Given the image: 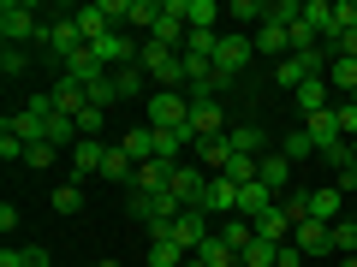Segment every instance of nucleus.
<instances>
[{
  "label": "nucleus",
  "instance_id": "1",
  "mask_svg": "<svg viewBox=\"0 0 357 267\" xmlns=\"http://www.w3.org/2000/svg\"><path fill=\"white\" fill-rule=\"evenodd\" d=\"M137 65L155 77V89H178V83H185V54H178V48H161V42H143Z\"/></svg>",
  "mask_w": 357,
  "mask_h": 267
},
{
  "label": "nucleus",
  "instance_id": "2",
  "mask_svg": "<svg viewBox=\"0 0 357 267\" xmlns=\"http://www.w3.org/2000/svg\"><path fill=\"white\" fill-rule=\"evenodd\" d=\"M328 65H333V54H328V48L286 54V60L274 65V83H280V89H298V83H310V77H328Z\"/></svg>",
  "mask_w": 357,
  "mask_h": 267
},
{
  "label": "nucleus",
  "instance_id": "3",
  "mask_svg": "<svg viewBox=\"0 0 357 267\" xmlns=\"http://www.w3.org/2000/svg\"><path fill=\"white\" fill-rule=\"evenodd\" d=\"M30 36H42L36 6H30V0H6V6H0V42H6V48H24Z\"/></svg>",
  "mask_w": 357,
  "mask_h": 267
},
{
  "label": "nucleus",
  "instance_id": "4",
  "mask_svg": "<svg viewBox=\"0 0 357 267\" xmlns=\"http://www.w3.org/2000/svg\"><path fill=\"white\" fill-rule=\"evenodd\" d=\"M48 119H54V102L48 95H30L18 113H6V131L24 137V143H48Z\"/></svg>",
  "mask_w": 357,
  "mask_h": 267
},
{
  "label": "nucleus",
  "instance_id": "5",
  "mask_svg": "<svg viewBox=\"0 0 357 267\" xmlns=\"http://www.w3.org/2000/svg\"><path fill=\"white\" fill-rule=\"evenodd\" d=\"M149 125L155 131H191V95L155 89V95H149Z\"/></svg>",
  "mask_w": 357,
  "mask_h": 267
},
{
  "label": "nucleus",
  "instance_id": "6",
  "mask_svg": "<svg viewBox=\"0 0 357 267\" xmlns=\"http://www.w3.org/2000/svg\"><path fill=\"white\" fill-rule=\"evenodd\" d=\"M250 54H256V36L227 30V36H220V48H215V72H220V77H238L244 65H250Z\"/></svg>",
  "mask_w": 357,
  "mask_h": 267
},
{
  "label": "nucleus",
  "instance_id": "7",
  "mask_svg": "<svg viewBox=\"0 0 357 267\" xmlns=\"http://www.w3.org/2000/svg\"><path fill=\"white\" fill-rule=\"evenodd\" d=\"M167 191L178 196V202L185 208H203V191H208V172L197 161H173V184H167Z\"/></svg>",
  "mask_w": 357,
  "mask_h": 267
},
{
  "label": "nucleus",
  "instance_id": "8",
  "mask_svg": "<svg viewBox=\"0 0 357 267\" xmlns=\"http://www.w3.org/2000/svg\"><path fill=\"white\" fill-rule=\"evenodd\" d=\"M48 102H54V113L77 119V113L89 107V83H77L72 72H60V77H54V89H48Z\"/></svg>",
  "mask_w": 357,
  "mask_h": 267
},
{
  "label": "nucleus",
  "instance_id": "9",
  "mask_svg": "<svg viewBox=\"0 0 357 267\" xmlns=\"http://www.w3.org/2000/svg\"><path fill=\"white\" fill-rule=\"evenodd\" d=\"M89 48H96V60H102V65H119V72H126V65H137V54H143L126 30H107V36L89 42Z\"/></svg>",
  "mask_w": 357,
  "mask_h": 267
},
{
  "label": "nucleus",
  "instance_id": "10",
  "mask_svg": "<svg viewBox=\"0 0 357 267\" xmlns=\"http://www.w3.org/2000/svg\"><path fill=\"white\" fill-rule=\"evenodd\" d=\"M42 42H48V48H54V60L66 65L77 48H84V30H77L72 18H54V24H42Z\"/></svg>",
  "mask_w": 357,
  "mask_h": 267
},
{
  "label": "nucleus",
  "instance_id": "11",
  "mask_svg": "<svg viewBox=\"0 0 357 267\" xmlns=\"http://www.w3.org/2000/svg\"><path fill=\"white\" fill-rule=\"evenodd\" d=\"M191 137L197 143L227 137V107H220V102H191Z\"/></svg>",
  "mask_w": 357,
  "mask_h": 267
},
{
  "label": "nucleus",
  "instance_id": "12",
  "mask_svg": "<svg viewBox=\"0 0 357 267\" xmlns=\"http://www.w3.org/2000/svg\"><path fill=\"white\" fill-rule=\"evenodd\" d=\"M250 36H256V54H268V60H286V54H292V24H274V18H262Z\"/></svg>",
  "mask_w": 357,
  "mask_h": 267
},
{
  "label": "nucleus",
  "instance_id": "13",
  "mask_svg": "<svg viewBox=\"0 0 357 267\" xmlns=\"http://www.w3.org/2000/svg\"><path fill=\"white\" fill-rule=\"evenodd\" d=\"M351 214V202H345L333 184H321V191H310V214L304 220H321V226H333V220H345Z\"/></svg>",
  "mask_w": 357,
  "mask_h": 267
},
{
  "label": "nucleus",
  "instance_id": "14",
  "mask_svg": "<svg viewBox=\"0 0 357 267\" xmlns=\"http://www.w3.org/2000/svg\"><path fill=\"white\" fill-rule=\"evenodd\" d=\"M203 214H238V184L220 172H208V191H203Z\"/></svg>",
  "mask_w": 357,
  "mask_h": 267
},
{
  "label": "nucleus",
  "instance_id": "15",
  "mask_svg": "<svg viewBox=\"0 0 357 267\" xmlns=\"http://www.w3.org/2000/svg\"><path fill=\"white\" fill-rule=\"evenodd\" d=\"M102 161H107V143L102 137H84L72 149V172H77V184H84V178H102Z\"/></svg>",
  "mask_w": 357,
  "mask_h": 267
},
{
  "label": "nucleus",
  "instance_id": "16",
  "mask_svg": "<svg viewBox=\"0 0 357 267\" xmlns=\"http://www.w3.org/2000/svg\"><path fill=\"white\" fill-rule=\"evenodd\" d=\"M292 95H298V113H328V107H333V83H328V77H310V83H298L292 89Z\"/></svg>",
  "mask_w": 357,
  "mask_h": 267
},
{
  "label": "nucleus",
  "instance_id": "17",
  "mask_svg": "<svg viewBox=\"0 0 357 267\" xmlns=\"http://www.w3.org/2000/svg\"><path fill=\"white\" fill-rule=\"evenodd\" d=\"M304 131L316 137V154H321V149H333V143H351V137L340 131V113H333V107H328V113H310V119H304Z\"/></svg>",
  "mask_w": 357,
  "mask_h": 267
},
{
  "label": "nucleus",
  "instance_id": "18",
  "mask_svg": "<svg viewBox=\"0 0 357 267\" xmlns=\"http://www.w3.org/2000/svg\"><path fill=\"white\" fill-rule=\"evenodd\" d=\"M167 184H173V161H143L137 178H131V191H143V196H161Z\"/></svg>",
  "mask_w": 357,
  "mask_h": 267
},
{
  "label": "nucleus",
  "instance_id": "19",
  "mask_svg": "<svg viewBox=\"0 0 357 267\" xmlns=\"http://www.w3.org/2000/svg\"><path fill=\"white\" fill-rule=\"evenodd\" d=\"M262 184H268L274 196H286V191H292V161H286L280 149H268V154H262Z\"/></svg>",
  "mask_w": 357,
  "mask_h": 267
},
{
  "label": "nucleus",
  "instance_id": "20",
  "mask_svg": "<svg viewBox=\"0 0 357 267\" xmlns=\"http://www.w3.org/2000/svg\"><path fill=\"white\" fill-rule=\"evenodd\" d=\"M268 208H280V196L268 191L262 178H256V184H244V191H238V214H244V220H256V214H268Z\"/></svg>",
  "mask_w": 357,
  "mask_h": 267
},
{
  "label": "nucleus",
  "instance_id": "21",
  "mask_svg": "<svg viewBox=\"0 0 357 267\" xmlns=\"http://www.w3.org/2000/svg\"><path fill=\"white\" fill-rule=\"evenodd\" d=\"M292 243H298L304 255H328V250H333V243H328V226H321V220H298V226H292Z\"/></svg>",
  "mask_w": 357,
  "mask_h": 267
},
{
  "label": "nucleus",
  "instance_id": "22",
  "mask_svg": "<svg viewBox=\"0 0 357 267\" xmlns=\"http://www.w3.org/2000/svg\"><path fill=\"white\" fill-rule=\"evenodd\" d=\"M197 261H203V267H244V261H238V250H232V243L220 238V232H208V238H203Z\"/></svg>",
  "mask_w": 357,
  "mask_h": 267
},
{
  "label": "nucleus",
  "instance_id": "23",
  "mask_svg": "<svg viewBox=\"0 0 357 267\" xmlns=\"http://www.w3.org/2000/svg\"><path fill=\"white\" fill-rule=\"evenodd\" d=\"M328 83H333V95H340V102H351V95H357V60L333 54V65H328Z\"/></svg>",
  "mask_w": 357,
  "mask_h": 267
},
{
  "label": "nucleus",
  "instance_id": "24",
  "mask_svg": "<svg viewBox=\"0 0 357 267\" xmlns=\"http://www.w3.org/2000/svg\"><path fill=\"white\" fill-rule=\"evenodd\" d=\"M191 261V250L178 238H149V267H185Z\"/></svg>",
  "mask_w": 357,
  "mask_h": 267
},
{
  "label": "nucleus",
  "instance_id": "25",
  "mask_svg": "<svg viewBox=\"0 0 357 267\" xmlns=\"http://www.w3.org/2000/svg\"><path fill=\"white\" fill-rule=\"evenodd\" d=\"M227 143H232V154H268L262 125H227Z\"/></svg>",
  "mask_w": 357,
  "mask_h": 267
},
{
  "label": "nucleus",
  "instance_id": "26",
  "mask_svg": "<svg viewBox=\"0 0 357 267\" xmlns=\"http://www.w3.org/2000/svg\"><path fill=\"white\" fill-rule=\"evenodd\" d=\"M215 48H220V30H185V60H208L215 65Z\"/></svg>",
  "mask_w": 357,
  "mask_h": 267
},
{
  "label": "nucleus",
  "instance_id": "27",
  "mask_svg": "<svg viewBox=\"0 0 357 267\" xmlns=\"http://www.w3.org/2000/svg\"><path fill=\"white\" fill-rule=\"evenodd\" d=\"M72 24L84 30V42H102L107 30H114V24H107V13H102V0H96V6H77V13H72Z\"/></svg>",
  "mask_w": 357,
  "mask_h": 267
},
{
  "label": "nucleus",
  "instance_id": "28",
  "mask_svg": "<svg viewBox=\"0 0 357 267\" xmlns=\"http://www.w3.org/2000/svg\"><path fill=\"white\" fill-rule=\"evenodd\" d=\"M227 161H232V143H227V137L197 143V166H203V172H227Z\"/></svg>",
  "mask_w": 357,
  "mask_h": 267
},
{
  "label": "nucleus",
  "instance_id": "29",
  "mask_svg": "<svg viewBox=\"0 0 357 267\" xmlns=\"http://www.w3.org/2000/svg\"><path fill=\"white\" fill-rule=\"evenodd\" d=\"M119 149H126V154H131L137 166H143V161H161V154H155V131H149V125L126 131V137H119Z\"/></svg>",
  "mask_w": 357,
  "mask_h": 267
},
{
  "label": "nucleus",
  "instance_id": "30",
  "mask_svg": "<svg viewBox=\"0 0 357 267\" xmlns=\"http://www.w3.org/2000/svg\"><path fill=\"white\" fill-rule=\"evenodd\" d=\"M102 178H107V184H131V178H137V161L114 143V149H107V161H102Z\"/></svg>",
  "mask_w": 357,
  "mask_h": 267
},
{
  "label": "nucleus",
  "instance_id": "31",
  "mask_svg": "<svg viewBox=\"0 0 357 267\" xmlns=\"http://www.w3.org/2000/svg\"><path fill=\"white\" fill-rule=\"evenodd\" d=\"M220 178H232L238 191H244V184H256V178H262V154H232V161H227V172H220Z\"/></svg>",
  "mask_w": 357,
  "mask_h": 267
},
{
  "label": "nucleus",
  "instance_id": "32",
  "mask_svg": "<svg viewBox=\"0 0 357 267\" xmlns=\"http://www.w3.org/2000/svg\"><path fill=\"white\" fill-rule=\"evenodd\" d=\"M328 243H333V255H357V220H351V214L333 220V226H328Z\"/></svg>",
  "mask_w": 357,
  "mask_h": 267
},
{
  "label": "nucleus",
  "instance_id": "33",
  "mask_svg": "<svg viewBox=\"0 0 357 267\" xmlns=\"http://www.w3.org/2000/svg\"><path fill=\"white\" fill-rule=\"evenodd\" d=\"M220 18H227V6H220V0H191V18H185V24H191V30H215Z\"/></svg>",
  "mask_w": 357,
  "mask_h": 267
},
{
  "label": "nucleus",
  "instance_id": "34",
  "mask_svg": "<svg viewBox=\"0 0 357 267\" xmlns=\"http://www.w3.org/2000/svg\"><path fill=\"white\" fill-rule=\"evenodd\" d=\"M238 261H244V267H274V261H280V243H268V238H250Z\"/></svg>",
  "mask_w": 357,
  "mask_h": 267
},
{
  "label": "nucleus",
  "instance_id": "35",
  "mask_svg": "<svg viewBox=\"0 0 357 267\" xmlns=\"http://www.w3.org/2000/svg\"><path fill=\"white\" fill-rule=\"evenodd\" d=\"M143 83H149V72H143V65H126V72H114L119 102H126V95H143Z\"/></svg>",
  "mask_w": 357,
  "mask_h": 267
},
{
  "label": "nucleus",
  "instance_id": "36",
  "mask_svg": "<svg viewBox=\"0 0 357 267\" xmlns=\"http://www.w3.org/2000/svg\"><path fill=\"white\" fill-rule=\"evenodd\" d=\"M280 154H286V161H310V154H316V137H310V131H304V125H298V131H292V137H286V143H280Z\"/></svg>",
  "mask_w": 357,
  "mask_h": 267
},
{
  "label": "nucleus",
  "instance_id": "37",
  "mask_svg": "<svg viewBox=\"0 0 357 267\" xmlns=\"http://www.w3.org/2000/svg\"><path fill=\"white\" fill-rule=\"evenodd\" d=\"M155 18H161V0H131L126 24H137V30H155Z\"/></svg>",
  "mask_w": 357,
  "mask_h": 267
},
{
  "label": "nucleus",
  "instance_id": "38",
  "mask_svg": "<svg viewBox=\"0 0 357 267\" xmlns=\"http://www.w3.org/2000/svg\"><path fill=\"white\" fill-rule=\"evenodd\" d=\"M220 238H227V243H232V250H238V255H244V243H250V238H256V226H250V220H244V214H232V220H227V232H220Z\"/></svg>",
  "mask_w": 357,
  "mask_h": 267
},
{
  "label": "nucleus",
  "instance_id": "39",
  "mask_svg": "<svg viewBox=\"0 0 357 267\" xmlns=\"http://www.w3.org/2000/svg\"><path fill=\"white\" fill-rule=\"evenodd\" d=\"M227 18H244V24H262V18H268V0H232V6H227Z\"/></svg>",
  "mask_w": 357,
  "mask_h": 267
},
{
  "label": "nucleus",
  "instance_id": "40",
  "mask_svg": "<svg viewBox=\"0 0 357 267\" xmlns=\"http://www.w3.org/2000/svg\"><path fill=\"white\" fill-rule=\"evenodd\" d=\"M54 208H60V214H77V208H84V184H60V191H54Z\"/></svg>",
  "mask_w": 357,
  "mask_h": 267
},
{
  "label": "nucleus",
  "instance_id": "41",
  "mask_svg": "<svg viewBox=\"0 0 357 267\" xmlns=\"http://www.w3.org/2000/svg\"><path fill=\"white\" fill-rule=\"evenodd\" d=\"M114 102H119L114 77H96V83H89V107H102V113H107V107H114Z\"/></svg>",
  "mask_w": 357,
  "mask_h": 267
},
{
  "label": "nucleus",
  "instance_id": "42",
  "mask_svg": "<svg viewBox=\"0 0 357 267\" xmlns=\"http://www.w3.org/2000/svg\"><path fill=\"white\" fill-rule=\"evenodd\" d=\"M126 214H131V220H143V226H149V220H155V196L131 191V196H126Z\"/></svg>",
  "mask_w": 357,
  "mask_h": 267
},
{
  "label": "nucleus",
  "instance_id": "43",
  "mask_svg": "<svg viewBox=\"0 0 357 267\" xmlns=\"http://www.w3.org/2000/svg\"><path fill=\"white\" fill-rule=\"evenodd\" d=\"M102 125H107L102 107H84V113H77V137H102Z\"/></svg>",
  "mask_w": 357,
  "mask_h": 267
},
{
  "label": "nucleus",
  "instance_id": "44",
  "mask_svg": "<svg viewBox=\"0 0 357 267\" xmlns=\"http://www.w3.org/2000/svg\"><path fill=\"white\" fill-rule=\"evenodd\" d=\"M0 72H6V77H24V72H30L24 48H0Z\"/></svg>",
  "mask_w": 357,
  "mask_h": 267
},
{
  "label": "nucleus",
  "instance_id": "45",
  "mask_svg": "<svg viewBox=\"0 0 357 267\" xmlns=\"http://www.w3.org/2000/svg\"><path fill=\"white\" fill-rule=\"evenodd\" d=\"M54 161H60L54 143H30V154H24V166H54Z\"/></svg>",
  "mask_w": 357,
  "mask_h": 267
},
{
  "label": "nucleus",
  "instance_id": "46",
  "mask_svg": "<svg viewBox=\"0 0 357 267\" xmlns=\"http://www.w3.org/2000/svg\"><path fill=\"white\" fill-rule=\"evenodd\" d=\"M333 113H340V131L357 143V107H351V102H333Z\"/></svg>",
  "mask_w": 357,
  "mask_h": 267
},
{
  "label": "nucleus",
  "instance_id": "47",
  "mask_svg": "<svg viewBox=\"0 0 357 267\" xmlns=\"http://www.w3.org/2000/svg\"><path fill=\"white\" fill-rule=\"evenodd\" d=\"M340 267H357V255H340Z\"/></svg>",
  "mask_w": 357,
  "mask_h": 267
},
{
  "label": "nucleus",
  "instance_id": "48",
  "mask_svg": "<svg viewBox=\"0 0 357 267\" xmlns=\"http://www.w3.org/2000/svg\"><path fill=\"white\" fill-rule=\"evenodd\" d=\"M185 267H203V261H197V255H191V261H185Z\"/></svg>",
  "mask_w": 357,
  "mask_h": 267
},
{
  "label": "nucleus",
  "instance_id": "49",
  "mask_svg": "<svg viewBox=\"0 0 357 267\" xmlns=\"http://www.w3.org/2000/svg\"><path fill=\"white\" fill-rule=\"evenodd\" d=\"M351 220H357V202H351Z\"/></svg>",
  "mask_w": 357,
  "mask_h": 267
},
{
  "label": "nucleus",
  "instance_id": "50",
  "mask_svg": "<svg viewBox=\"0 0 357 267\" xmlns=\"http://www.w3.org/2000/svg\"><path fill=\"white\" fill-rule=\"evenodd\" d=\"M351 107H357V95H351Z\"/></svg>",
  "mask_w": 357,
  "mask_h": 267
}]
</instances>
